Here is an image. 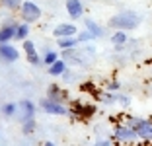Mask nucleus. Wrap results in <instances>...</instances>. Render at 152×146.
<instances>
[{"label":"nucleus","instance_id":"obj_1","mask_svg":"<svg viewBox=\"0 0 152 146\" xmlns=\"http://www.w3.org/2000/svg\"><path fill=\"white\" fill-rule=\"evenodd\" d=\"M139 26H140V16L137 12H131V10L119 12L109 20V27H113V29L131 31V29H137Z\"/></svg>","mask_w":152,"mask_h":146},{"label":"nucleus","instance_id":"obj_2","mask_svg":"<svg viewBox=\"0 0 152 146\" xmlns=\"http://www.w3.org/2000/svg\"><path fill=\"white\" fill-rule=\"evenodd\" d=\"M20 18H22V22L35 23L37 20L41 18V8L35 2H31V0H26V2H22V6H20Z\"/></svg>","mask_w":152,"mask_h":146},{"label":"nucleus","instance_id":"obj_3","mask_svg":"<svg viewBox=\"0 0 152 146\" xmlns=\"http://www.w3.org/2000/svg\"><path fill=\"white\" fill-rule=\"evenodd\" d=\"M41 109L45 111V113H49V115H68V109L64 107L63 101H55V99H51V97H43L39 101Z\"/></svg>","mask_w":152,"mask_h":146},{"label":"nucleus","instance_id":"obj_4","mask_svg":"<svg viewBox=\"0 0 152 146\" xmlns=\"http://www.w3.org/2000/svg\"><path fill=\"white\" fill-rule=\"evenodd\" d=\"M137 138H139L137 131H134L133 127H129V125H119V127H115V131H113V140H119V142H134Z\"/></svg>","mask_w":152,"mask_h":146},{"label":"nucleus","instance_id":"obj_5","mask_svg":"<svg viewBox=\"0 0 152 146\" xmlns=\"http://www.w3.org/2000/svg\"><path fill=\"white\" fill-rule=\"evenodd\" d=\"M0 58L6 62H16L20 58V51L10 43H0Z\"/></svg>","mask_w":152,"mask_h":146},{"label":"nucleus","instance_id":"obj_6","mask_svg":"<svg viewBox=\"0 0 152 146\" xmlns=\"http://www.w3.org/2000/svg\"><path fill=\"white\" fill-rule=\"evenodd\" d=\"M64 8H66L68 16L72 20H78L84 16V4H82V0H66L64 2Z\"/></svg>","mask_w":152,"mask_h":146},{"label":"nucleus","instance_id":"obj_7","mask_svg":"<svg viewBox=\"0 0 152 146\" xmlns=\"http://www.w3.org/2000/svg\"><path fill=\"white\" fill-rule=\"evenodd\" d=\"M23 43V51H26V57H27V61L31 62L33 66H39L41 62V57L37 55V51H35V45H33V41H29V39H23L22 41Z\"/></svg>","mask_w":152,"mask_h":146},{"label":"nucleus","instance_id":"obj_8","mask_svg":"<svg viewBox=\"0 0 152 146\" xmlns=\"http://www.w3.org/2000/svg\"><path fill=\"white\" fill-rule=\"evenodd\" d=\"M78 33V29H76L74 23H58L57 27L53 29V35L57 37H68V35H76Z\"/></svg>","mask_w":152,"mask_h":146},{"label":"nucleus","instance_id":"obj_9","mask_svg":"<svg viewBox=\"0 0 152 146\" xmlns=\"http://www.w3.org/2000/svg\"><path fill=\"white\" fill-rule=\"evenodd\" d=\"M134 131H137V134H139L140 140H152V121L142 119V123L134 128Z\"/></svg>","mask_w":152,"mask_h":146},{"label":"nucleus","instance_id":"obj_10","mask_svg":"<svg viewBox=\"0 0 152 146\" xmlns=\"http://www.w3.org/2000/svg\"><path fill=\"white\" fill-rule=\"evenodd\" d=\"M16 27H18V23H6V26L0 27V43L12 41L14 35H16Z\"/></svg>","mask_w":152,"mask_h":146},{"label":"nucleus","instance_id":"obj_11","mask_svg":"<svg viewBox=\"0 0 152 146\" xmlns=\"http://www.w3.org/2000/svg\"><path fill=\"white\" fill-rule=\"evenodd\" d=\"M47 72H49L51 76H63V74H66V62H64L63 58H57L53 64L47 66Z\"/></svg>","mask_w":152,"mask_h":146},{"label":"nucleus","instance_id":"obj_12","mask_svg":"<svg viewBox=\"0 0 152 146\" xmlns=\"http://www.w3.org/2000/svg\"><path fill=\"white\" fill-rule=\"evenodd\" d=\"M84 26H86V29H88L90 33H92V35L96 37V39H102V37L105 35V29H103L102 26H98L96 22H92V20H86Z\"/></svg>","mask_w":152,"mask_h":146},{"label":"nucleus","instance_id":"obj_13","mask_svg":"<svg viewBox=\"0 0 152 146\" xmlns=\"http://www.w3.org/2000/svg\"><path fill=\"white\" fill-rule=\"evenodd\" d=\"M20 107H22V111H23L22 121L35 117V103H31V101H27V99H23V101H20Z\"/></svg>","mask_w":152,"mask_h":146},{"label":"nucleus","instance_id":"obj_14","mask_svg":"<svg viewBox=\"0 0 152 146\" xmlns=\"http://www.w3.org/2000/svg\"><path fill=\"white\" fill-rule=\"evenodd\" d=\"M47 97H51V99H55V101H63L64 103V99H66V92H63L57 84H53V86H49Z\"/></svg>","mask_w":152,"mask_h":146},{"label":"nucleus","instance_id":"obj_15","mask_svg":"<svg viewBox=\"0 0 152 146\" xmlns=\"http://www.w3.org/2000/svg\"><path fill=\"white\" fill-rule=\"evenodd\" d=\"M80 43V41L76 39V35H68V37H58V41H57V45H58V49L63 51V49H74L76 45Z\"/></svg>","mask_w":152,"mask_h":146},{"label":"nucleus","instance_id":"obj_16","mask_svg":"<svg viewBox=\"0 0 152 146\" xmlns=\"http://www.w3.org/2000/svg\"><path fill=\"white\" fill-rule=\"evenodd\" d=\"M127 41H129V37H127V31H123V29H115V33L111 35V43L115 45L117 49H121Z\"/></svg>","mask_w":152,"mask_h":146},{"label":"nucleus","instance_id":"obj_17","mask_svg":"<svg viewBox=\"0 0 152 146\" xmlns=\"http://www.w3.org/2000/svg\"><path fill=\"white\" fill-rule=\"evenodd\" d=\"M27 37H29V23H27V22H22V23H18L14 39H16V41H23V39H27Z\"/></svg>","mask_w":152,"mask_h":146},{"label":"nucleus","instance_id":"obj_18","mask_svg":"<svg viewBox=\"0 0 152 146\" xmlns=\"http://www.w3.org/2000/svg\"><path fill=\"white\" fill-rule=\"evenodd\" d=\"M0 113H2V115L4 117H14L16 115V113H18V103H4V105L0 107Z\"/></svg>","mask_w":152,"mask_h":146},{"label":"nucleus","instance_id":"obj_19","mask_svg":"<svg viewBox=\"0 0 152 146\" xmlns=\"http://www.w3.org/2000/svg\"><path fill=\"white\" fill-rule=\"evenodd\" d=\"M33 131H35V117L22 121V133H23V134H31Z\"/></svg>","mask_w":152,"mask_h":146},{"label":"nucleus","instance_id":"obj_20","mask_svg":"<svg viewBox=\"0 0 152 146\" xmlns=\"http://www.w3.org/2000/svg\"><path fill=\"white\" fill-rule=\"evenodd\" d=\"M76 39L80 41V43H90V41H96V37L92 35L88 29H84V31H78V33H76Z\"/></svg>","mask_w":152,"mask_h":146},{"label":"nucleus","instance_id":"obj_21","mask_svg":"<svg viewBox=\"0 0 152 146\" xmlns=\"http://www.w3.org/2000/svg\"><path fill=\"white\" fill-rule=\"evenodd\" d=\"M0 6H4L6 10H20L22 0H0Z\"/></svg>","mask_w":152,"mask_h":146},{"label":"nucleus","instance_id":"obj_22","mask_svg":"<svg viewBox=\"0 0 152 146\" xmlns=\"http://www.w3.org/2000/svg\"><path fill=\"white\" fill-rule=\"evenodd\" d=\"M57 58H58V53H57V51H47V53H45V57L41 58V61H43L45 66H49V64H53Z\"/></svg>","mask_w":152,"mask_h":146},{"label":"nucleus","instance_id":"obj_23","mask_svg":"<svg viewBox=\"0 0 152 146\" xmlns=\"http://www.w3.org/2000/svg\"><path fill=\"white\" fill-rule=\"evenodd\" d=\"M99 101L105 103V105H113V103L117 101V97H115V96H111V93H103V96L99 97Z\"/></svg>","mask_w":152,"mask_h":146},{"label":"nucleus","instance_id":"obj_24","mask_svg":"<svg viewBox=\"0 0 152 146\" xmlns=\"http://www.w3.org/2000/svg\"><path fill=\"white\" fill-rule=\"evenodd\" d=\"M119 88H121V84L117 82V80H111V82H107V86H105V90H107V92H117Z\"/></svg>","mask_w":152,"mask_h":146},{"label":"nucleus","instance_id":"obj_25","mask_svg":"<svg viewBox=\"0 0 152 146\" xmlns=\"http://www.w3.org/2000/svg\"><path fill=\"white\" fill-rule=\"evenodd\" d=\"M117 101H119V105L129 107V105H131V97H129V96H117Z\"/></svg>","mask_w":152,"mask_h":146},{"label":"nucleus","instance_id":"obj_26","mask_svg":"<svg viewBox=\"0 0 152 146\" xmlns=\"http://www.w3.org/2000/svg\"><path fill=\"white\" fill-rule=\"evenodd\" d=\"M140 123H142V119H139V117H129V121H127V125L133 127V128H137Z\"/></svg>","mask_w":152,"mask_h":146},{"label":"nucleus","instance_id":"obj_27","mask_svg":"<svg viewBox=\"0 0 152 146\" xmlns=\"http://www.w3.org/2000/svg\"><path fill=\"white\" fill-rule=\"evenodd\" d=\"M111 142H113L111 138H107V140H99L98 144H99V146H109V144H111Z\"/></svg>","mask_w":152,"mask_h":146}]
</instances>
